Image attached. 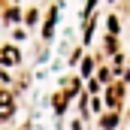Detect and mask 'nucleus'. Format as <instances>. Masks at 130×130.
I'll return each instance as SVG.
<instances>
[{
	"label": "nucleus",
	"instance_id": "nucleus-3",
	"mask_svg": "<svg viewBox=\"0 0 130 130\" xmlns=\"http://www.w3.org/2000/svg\"><path fill=\"white\" fill-rule=\"evenodd\" d=\"M0 61H3V64H18V52H15V48H3V52H0Z\"/></svg>",
	"mask_w": 130,
	"mask_h": 130
},
{
	"label": "nucleus",
	"instance_id": "nucleus-4",
	"mask_svg": "<svg viewBox=\"0 0 130 130\" xmlns=\"http://www.w3.org/2000/svg\"><path fill=\"white\" fill-rule=\"evenodd\" d=\"M100 124H103V130H112L115 124H118V118H115V115H109V118H103Z\"/></svg>",
	"mask_w": 130,
	"mask_h": 130
},
{
	"label": "nucleus",
	"instance_id": "nucleus-1",
	"mask_svg": "<svg viewBox=\"0 0 130 130\" xmlns=\"http://www.w3.org/2000/svg\"><path fill=\"white\" fill-rule=\"evenodd\" d=\"M121 100H124V85H109V91H106V103H109V109H118Z\"/></svg>",
	"mask_w": 130,
	"mask_h": 130
},
{
	"label": "nucleus",
	"instance_id": "nucleus-2",
	"mask_svg": "<svg viewBox=\"0 0 130 130\" xmlns=\"http://www.w3.org/2000/svg\"><path fill=\"white\" fill-rule=\"evenodd\" d=\"M12 109H15V100L9 91H0V121H6L9 115H12Z\"/></svg>",
	"mask_w": 130,
	"mask_h": 130
}]
</instances>
